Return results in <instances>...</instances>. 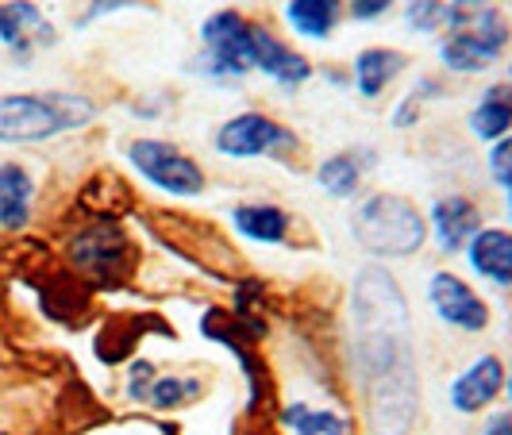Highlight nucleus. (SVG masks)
I'll return each instance as SVG.
<instances>
[{
  "label": "nucleus",
  "mask_w": 512,
  "mask_h": 435,
  "mask_svg": "<svg viewBox=\"0 0 512 435\" xmlns=\"http://www.w3.org/2000/svg\"><path fill=\"white\" fill-rule=\"evenodd\" d=\"M282 424L293 435H351V420L335 409H312L305 401H293L282 409Z\"/></svg>",
  "instance_id": "22"
},
{
  "label": "nucleus",
  "mask_w": 512,
  "mask_h": 435,
  "mask_svg": "<svg viewBox=\"0 0 512 435\" xmlns=\"http://www.w3.org/2000/svg\"><path fill=\"white\" fill-rule=\"evenodd\" d=\"M251 66L270 81H278L282 89H297L312 77V62L297 47H289L282 35H274L266 24L251 20Z\"/></svg>",
  "instance_id": "12"
},
{
  "label": "nucleus",
  "mask_w": 512,
  "mask_h": 435,
  "mask_svg": "<svg viewBox=\"0 0 512 435\" xmlns=\"http://www.w3.org/2000/svg\"><path fill=\"white\" fill-rule=\"evenodd\" d=\"M351 235L370 258H412L428 243V212L405 193H370L351 216Z\"/></svg>",
  "instance_id": "4"
},
{
  "label": "nucleus",
  "mask_w": 512,
  "mask_h": 435,
  "mask_svg": "<svg viewBox=\"0 0 512 435\" xmlns=\"http://www.w3.org/2000/svg\"><path fill=\"white\" fill-rule=\"evenodd\" d=\"M486 166H489V178L497 181L505 193H512V135L497 139V143H489Z\"/></svg>",
  "instance_id": "27"
},
{
  "label": "nucleus",
  "mask_w": 512,
  "mask_h": 435,
  "mask_svg": "<svg viewBox=\"0 0 512 435\" xmlns=\"http://www.w3.org/2000/svg\"><path fill=\"white\" fill-rule=\"evenodd\" d=\"M482 435H512V412H497V416H489V424L482 428Z\"/></svg>",
  "instance_id": "31"
},
{
  "label": "nucleus",
  "mask_w": 512,
  "mask_h": 435,
  "mask_svg": "<svg viewBox=\"0 0 512 435\" xmlns=\"http://www.w3.org/2000/svg\"><path fill=\"white\" fill-rule=\"evenodd\" d=\"M428 305L436 308L439 320L451 324L455 332L478 335L489 328V301L455 270H436L428 278Z\"/></svg>",
  "instance_id": "10"
},
{
  "label": "nucleus",
  "mask_w": 512,
  "mask_h": 435,
  "mask_svg": "<svg viewBox=\"0 0 512 435\" xmlns=\"http://www.w3.org/2000/svg\"><path fill=\"white\" fill-rule=\"evenodd\" d=\"M420 112H424V101L416 97V93H409L405 101L397 104V112H393V128H401V131H409L420 124Z\"/></svg>",
  "instance_id": "30"
},
{
  "label": "nucleus",
  "mask_w": 512,
  "mask_h": 435,
  "mask_svg": "<svg viewBox=\"0 0 512 435\" xmlns=\"http://www.w3.org/2000/svg\"><path fill=\"white\" fill-rule=\"evenodd\" d=\"M66 262L89 289H120L139 270V247L120 220H89L66 239Z\"/></svg>",
  "instance_id": "5"
},
{
  "label": "nucleus",
  "mask_w": 512,
  "mask_h": 435,
  "mask_svg": "<svg viewBox=\"0 0 512 435\" xmlns=\"http://www.w3.org/2000/svg\"><path fill=\"white\" fill-rule=\"evenodd\" d=\"M139 328H143V316H112V320H104V328L97 332V343H93L97 359H101L104 366L124 362L131 351H135Z\"/></svg>",
  "instance_id": "23"
},
{
  "label": "nucleus",
  "mask_w": 512,
  "mask_h": 435,
  "mask_svg": "<svg viewBox=\"0 0 512 435\" xmlns=\"http://www.w3.org/2000/svg\"><path fill=\"white\" fill-rule=\"evenodd\" d=\"M212 147L224 158H266V154L293 151L297 135L266 112H239V116H231L216 128Z\"/></svg>",
  "instance_id": "9"
},
{
  "label": "nucleus",
  "mask_w": 512,
  "mask_h": 435,
  "mask_svg": "<svg viewBox=\"0 0 512 435\" xmlns=\"http://www.w3.org/2000/svg\"><path fill=\"white\" fill-rule=\"evenodd\" d=\"M439 58L451 74H482L497 66L512 43V24L493 0H447Z\"/></svg>",
  "instance_id": "2"
},
{
  "label": "nucleus",
  "mask_w": 512,
  "mask_h": 435,
  "mask_svg": "<svg viewBox=\"0 0 512 435\" xmlns=\"http://www.w3.org/2000/svg\"><path fill=\"white\" fill-rule=\"evenodd\" d=\"M128 162L135 166L139 178L154 185L158 193H166V197L193 201V197H201L208 189L205 166L189 151H181L178 143H170V139H151V135L131 139Z\"/></svg>",
  "instance_id": "7"
},
{
  "label": "nucleus",
  "mask_w": 512,
  "mask_h": 435,
  "mask_svg": "<svg viewBox=\"0 0 512 435\" xmlns=\"http://www.w3.org/2000/svg\"><path fill=\"white\" fill-rule=\"evenodd\" d=\"M466 128L482 143H497V139L512 135V81L509 85H489L482 101L470 108Z\"/></svg>",
  "instance_id": "19"
},
{
  "label": "nucleus",
  "mask_w": 512,
  "mask_h": 435,
  "mask_svg": "<svg viewBox=\"0 0 512 435\" xmlns=\"http://www.w3.org/2000/svg\"><path fill=\"white\" fill-rule=\"evenodd\" d=\"M77 205L89 212V220H124L135 208V197H131V185L120 174L101 170V174H93L81 185Z\"/></svg>",
  "instance_id": "18"
},
{
  "label": "nucleus",
  "mask_w": 512,
  "mask_h": 435,
  "mask_svg": "<svg viewBox=\"0 0 512 435\" xmlns=\"http://www.w3.org/2000/svg\"><path fill=\"white\" fill-rule=\"evenodd\" d=\"M389 4L393 0H347V16L359 20V24H370V20H382Z\"/></svg>",
  "instance_id": "29"
},
{
  "label": "nucleus",
  "mask_w": 512,
  "mask_h": 435,
  "mask_svg": "<svg viewBox=\"0 0 512 435\" xmlns=\"http://www.w3.org/2000/svg\"><path fill=\"white\" fill-rule=\"evenodd\" d=\"M93 120L97 104L81 93H0V147L51 143Z\"/></svg>",
  "instance_id": "3"
},
{
  "label": "nucleus",
  "mask_w": 512,
  "mask_h": 435,
  "mask_svg": "<svg viewBox=\"0 0 512 435\" xmlns=\"http://www.w3.org/2000/svg\"><path fill=\"white\" fill-rule=\"evenodd\" d=\"M366 166H370V162H362L359 151L328 154V158L316 166V185H320L328 197H335V201H351V197H359Z\"/></svg>",
  "instance_id": "20"
},
{
  "label": "nucleus",
  "mask_w": 512,
  "mask_h": 435,
  "mask_svg": "<svg viewBox=\"0 0 512 435\" xmlns=\"http://www.w3.org/2000/svg\"><path fill=\"white\" fill-rule=\"evenodd\" d=\"M201 43H205V58H201V74L212 81H239L247 77L251 66V20L235 8H220L201 24Z\"/></svg>",
  "instance_id": "8"
},
{
  "label": "nucleus",
  "mask_w": 512,
  "mask_h": 435,
  "mask_svg": "<svg viewBox=\"0 0 512 435\" xmlns=\"http://www.w3.org/2000/svg\"><path fill=\"white\" fill-rule=\"evenodd\" d=\"M505 208H509V220H512V193H505Z\"/></svg>",
  "instance_id": "33"
},
{
  "label": "nucleus",
  "mask_w": 512,
  "mask_h": 435,
  "mask_svg": "<svg viewBox=\"0 0 512 435\" xmlns=\"http://www.w3.org/2000/svg\"><path fill=\"white\" fill-rule=\"evenodd\" d=\"M355 382L370 435H412L420 420V366L409 297L382 262H366L351 285Z\"/></svg>",
  "instance_id": "1"
},
{
  "label": "nucleus",
  "mask_w": 512,
  "mask_h": 435,
  "mask_svg": "<svg viewBox=\"0 0 512 435\" xmlns=\"http://www.w3.org/2000/svg\"><path fill=\"white\" fill-rule=\"evenodd\" d=\"M158 378V366L151 359H135L128 370V397L135 405H147V397H151V385Z\"/></svg>",
  "instance_id": "28"
},
{
  "label": "nucleus",
  "mask_w": 512,
  "mask_h": 435,
  "mask_svg": "<svg viewBox=\"0 0 512 435\" xmlns=\"http://www.w3.org/2000/svg\"><path fill=\"white\" fill-rule=\"evenodd\" d=\"M405 24L420 35H436L447 27V0H409L405 4Z\"/></svg>",
  "instance_id": "25"
},
{
  "label": "nucleus",
  "mask_w": 512,
  "mask_h": 435,
  "mask_svg": "<svg viewBox=\"0 0 512 435\" xmlns=\"http://www.w3.org/2000/svg\"><path fill=\"white\" fill-rule=\"evenodd\" d=\"M0 197L16 201V205H31L35 201V178L20 162H0Z\"/></svg>",
  "instance_id": "26"
},
{
  "label": "nucleus",
  "mask_w": 512,
  "mask_h": 435,
  "mask_svg": "<svg viewBox=\"0 0 512 435\" xmlns=\"http://www.w3.org/2000/svg\"><path fill=\"white\" fill-rule=\"evenodd\" d=\"M343 12H347L343 0H289L285 4V24L293 27L301 39H328L343 20Z\"/></svg>",
  "instance_id": "21"
},
{
  "label": "nucleus",
  "mask_w": 512,
  "mask_h": 435,
  "mask_svg": "<svg viewBox=\"0 0 512 435\" xmlns=\"http://www.w3.org/2000/svg\"><path fill=\"white\" fill-rule=\"evenodd\" d=\"M147 216H151L147 228L166 251L193 262L201 274L216 278V282H239V255L212 224L189 216V212H170V208H154Z\"/></svg>",
  "instance_id": "6"
},
{
  "label": "nucleus",
  "mask_w": 512,
  "mask_h": 435,
  "mask_svg": "<svg viewBox=\"0 0 512 435\" xmlns=\"http://www.w3.org/2000/svg\"><path fill=\"white\" fill-rule=\"evenodd\" d=\"M54 39H58V31L35 0H4L0 4V47H8V54L20 66H27L35 51L54 47Z\"/></svg>",
  "instance_id": "11"
},
{
  "label": "nucleus",
  "mask_w": 512,
  "mask_h": 435,
  "mask_svg": "<svg viewBox=\"0 0 512 435\" xmlns=\"http://www.w3.org/2000/svg\"><path fill=\"white\" fill-rule=\"evenodd\" d=\"M201 393H205V382L193 378V374H158L151 385L147 405H151L154 412H178V409H185V405H193Z\"/></svg>",
  "instance_id": "24"
},
{
  "label": "nucleus",
  "mask_w": 512,
  "mask_h": 435,
  "mask_svg": "<svg viewBox=\"0 0 512 435\" xmlns=\"http://www.w3.org/2000/svg\"><path fill=\"white\" fill-rule=\"evenodd\" d=\"M505 378H509V370H505L501 355H478V359L470 362L459 378L451 382V389H447L451 409L459 412V416H478V412H486L489 405L505 393Z\"/></svg>",
  "instance_id": "13"
},
{
  "label": "nucleus",
  "mask_w": 512,
  "mask_h": 435,
  "mask_svg": "<svg viewBox=\"0 0 512 435\" xmlns=\"http://www.w3.org/2000/svg\"><path fill=\"white\" fill-rule=\"evenodd\" d=\"M478 228H482V208L466 193H447L428 212V231L436 235L443 255H462L466 243L478 235Z\"/></svg>",
  "instance_id": "14"
},
{
  "label": "nucleus",
  "mask_w": 512,
  "mask_h": 435,
  "mask_svg": "<svg viewBox=\"0 0 512 435\" xmlns=\"http://www.w3.org/2000/svg\"><path fill=\"white\" fill-rule=\"evenodd\" d=\"M505 393H509V401H512V370H509V378H505Z\"/></svg>",
  "instance_id": "32"
},
{
  "label": "nucleus",
  "mask_w": 512,
  "mask_h": 435,
  "mask_svg": "<svg viewBox=\"0 0 512 435\" xmlns=\"http://www.w3.org/2000/svg\"><path fill=\"white\" fill-rule=\"evenodd\" d=\"M405 66H409V54L393 51V47H366V51H359L355 66H351V77H355L359 97L378 101L385 89L405 74Z\"/></svg>",
  "instance_id": "17"
},
{
  "label": "nucleus",
  "mask_w": 512,
  "mask_h": 435,
  "mask_svg": "<svg viewBox=\"0 0 512 435\" xmlns=\"http://www.w3.org/2000/svg\"><path fill=\"white\" fill-rule=\"evenodd\" d=\"M231 228L262 247H285V243H293L297 216L274 201H247V205L231 208Z\"/></svg>",
  "instance_id": "16"
},
{
  "label": "nucleus",
  "mask_w": 512,
  "mask_h": 435,
  "mask_svg": "<svg viewBox=\"0 0 512 435\" xmlns=\"http://www.w3.org/2000/svg\"><path fill=\"white\" fill-rule=\"evenodd\" d=\"M462 255L474 278L489 282L493 289H512V228L482 224Z\"/></svg>",
  "instance_id": "15"
}]
</instances>
